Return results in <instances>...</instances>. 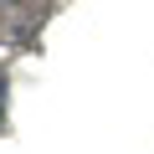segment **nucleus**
Returning <instances> with one entry per match:
<instances>
[{
  "label": "nucleus",
  "instance_id": "nucleus-1",
  "mask_svg": "<svg viewBox=\"0 0 154 154\" xmlns=\"http://www.w3.org/2000/svg\"><path fill=\"white\" fill-rule=\"evenodd\" d=\"M51 16V0H0V46H26Z\"/></svg>",
  "mask_w": 154,
  "mask_h": 154
},
{
  "label": "nucleus",
  "instance_id": "nucleus-2",
  "mask_svg": "<svg viewBox=\"0 0 154 154\" xmlns=\"http://www.w3.org/2000/svg\"><path fill=\"white\" fill-rule=\"evenodd\" d=\"M5 88L11 82H5V67H0V118H5Z\"/></svg>",
  "mask_w": 154,
  "mask_h": 154
}]
</instances>
